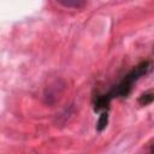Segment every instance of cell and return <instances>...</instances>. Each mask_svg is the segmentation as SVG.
<instances>
[{
	"mask_svg": "<svg viewBox=\"0 0 154 154\" xmlns=\"http://www.w3.org/2000/svg\"><path fill=\"white\" fill-rule=\"evenodd\" d=\"M58 4H60L64 7L67 8H83L87 4L85 0H55Z\"/></svg>",
	"mask_w": 154,
	"mask_h": 154,
	"instance_id": "obj_2",
	"label": "cell"
},
{
	"mask_svg": "<svg viewBox=\"0 0 154 154\" xmlns=\"http://www.w3.org/2000/svg\"><path fill=\"white\" fill-rule=\"evenodd\" d=\"M152 152H153V153H154V148H153V149H152Z\"/></svg>",
	"mask_w": 154,
	"mask_h": 154,
	"instance_id": "obj_5",
	"label": "cell"
},
{
	"mask_svg": "<svg viewBox=\"0 0 154 154\" xmlns=\"http://www.w3.org/2000/svg\"><path fill=\"white\" fill-rule=\"evenodd\" d=\"M153 101H154V93H150V91H147L138 97V103L141 106H147Z\"/></svg>",
	"mask_w": 154,
	"mask_h": 154,
	"instance_id": "obj_3",
	"label": "cell"
},
{
	"mask_svg": "<svg viewBox=\"0 0 154 154\" xmlns=\"http://www.w3.org/2000/svg\"><path fill=\"white\" fill-rule=\"evenodd\" d=\"M153 53H154V46H153Z\"/></svg>",
	"mask_w": 154,
	"mask_h": 154,
	"instance_id": "obj_6",
	"label": "cell"
},
{
	"mask_svg": "<svg viewBox=\"0 0 154 154\" xmlns=\"http://www.w3.org/2000/svg\"><path fill=\"white\" fill-rule=\"evenodd\" d=\"M152 70V63L150 61H142L138 65H136L116 87H113L108 94L105 95H100L95 99L94 102V108L95 111H100V109H106V107L109 105L111 100L113 97L117 96H128L132 89V85L136 81H138L142 76H146L147 73H149Z\"/></svg>",
	"mask_w": 154,
	"mask_h": 154,
	"instance_id": "obj_1",
	"label": "cell"
},
{
	"mask_svg": "<svg viewBox=\"0 0 154 154\" xmlns=\"http://www.w3.org/2000/svg\"><path fill=\"white\" fill-rule=\"evenodd\" d=\"M107 123H108V113L106 111H103L97 120V124H96V129L99 131H102L106 126H107Z\"/></svg>",
	"mask_w": 154,
	"mask_h": 154,
	"instance_id": "obj_4",
	"label": "cell"
}]
</instances>
